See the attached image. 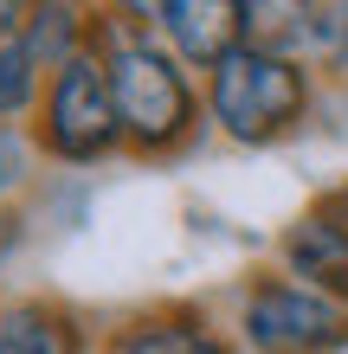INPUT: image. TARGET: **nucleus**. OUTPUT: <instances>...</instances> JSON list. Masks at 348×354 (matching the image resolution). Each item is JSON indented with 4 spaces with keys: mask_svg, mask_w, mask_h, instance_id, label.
<instances>
[{
    "mask_svg": "<svg viewBox=\"0 0 348 354\" xmlns=\"http://www.w3.org/2000/svg\"><path fill=\"white\" fill-rule=\"evenodd\" d=\"M149 32L207 77L232 46H245V0H149Z\"/></svg>",
    "mask_w": 348,
    "mask_h": 354,
    "instance_id": "7",
    "label": "nucleus"
},
{
    "mask_svg": "<svg viewBox=\"0 0 348 354\" xmlns=\"http://www.w3.org/2000/svg\"><path fill=\"white\" fill-rule=\"evenodd\" d=\"M33 142L46 155V168H65V174H84V168H104V161L129 155V136H122V116H116V91H110V71H104L97 52L71 58L65 71L46 77V103L33 116Z\"/></svg>",
    "mask_w": 348,
    "mask_h": 354,
    "instance_id": "3",
    "label": "nucleus"
},
{
    "mask_svg": "<svg viewBox=\"0 0 348 354\" xmlns=\"http://www.w3.org/2000/svg\"><path fill=\"white\" fill-rule=\"evenodd\" d=\"M104 354H239L232 322H219L207 303H149L104 328Z\"/></svg>",
    "mask_w": 348,
    "mask_h": 354,
    "instance_id": "6",
    "label": "nucleus"
},
{
    "mask_svg": "<svg viewBox=\"0 0 348 354\" xmlns=\"http://www.w3.org/2000/svg\"><path fill=\"white\" fill-rule=\"evenodd\" d=\"M26 19H33V0H0V52L26 39Z\"/></svg>",
    "mask_w": 348,
    "mask_h": 354,
    "instance_id": "15",
    "label": "nucleus"
},
{
    "mask_svg": "<svg viewBox=\"0 0 348 354\" xmlns=\"http://www.w3.org/2000/svg\"><path fill=\"white\" fill-rule=\"evenodd\" d=\"M0 354H97V335L58 297H7L0 303Z\"/></svg>",
    "mask_w": 348,
    "mask_h": 354,
    "instance_id": "9",
    "label": "nucleus"
},
{
    "mask_svg": "<svg viewBox=\"0 0 348 354\" xmlns=\"http://www.w3.org/2000/svg\"><path fill=\"white\" fill-rule=\"evenodd\" d=\"M39 103H46V71L26 52H0V129H33Z\"/></svg>",
    "mask_w": 348,
    "mask_h": 354,
    "instance_id": "11",
    "label": "nucleus"
},
{
    "mask_svg": "<svg viewBox=\"0 0 348 354\" xmlns=\"http://www.w3.org/2000/svg\"><path fill=\"white\" fill-rule=\"evenodd\" d=\"M19 52H26L46 77L65 71L71 58L91 52V7H77V0H33V19H26Z\"/></svg>",
    "mask_w": 348,
    "mask_h": 354,
    "instance_id": "10",
    "label": "nucleus"
},
{
    "mask_svg": "<svg viewBox=\"0 0 348 354\" xmlns=\"http://www.w3.org/2000/svg\"><path fill=\"white\" fill-rule=\"evenodd\" d=\"M245 39L291 52L329 84H348V0H245Z\"/></svg>",
    "mask_w": 348,
    "mask_h": 354,
    "instance_id": "5",
    "label": "nucleus"
},
{
    "mask_svg": "<svg viewBox=\"0 0 348 354\" xmlns=\"http://www.w3.org/2000/svg\"><path fill=\"white\" fill-rule=\"evenodd\" d=\"M46 174V155H39L33 129H0V206H19Z\"/></svg>",
    "mask_w": 348,
    "mask_h": 354,
    "instance_id": "12",
    "label": "nucleus"
},
{
    "mask_svg": "<svg viewBox=\"0 0 348 354\" xmlns=\"http://www.w3.org/2000/svg\"><path fill=\"white\" fill-rule=\"evenodd\" d=\"M91 52L104 58V71H110L116 116H122V136H129L136 161H181L213 129L200 71H187L149 32V0L91 7Z\"/></svg>",
    "mask_w": 348,
    "mask_h": 354,
    "instance_id": "1",
    "label": "nucleus"
},
{
    "mask_svg": "<svg viewBox=\"0 0 348 354\" xmlns=\"http://www.w3.org/2000/svg\"><path fill=\"white\" fill-rule=\"evenodd\" d=\"M33 232V219H26V206H0V270H7L19 258V245H26Z\"/></svg>",
    "mask_w": 348,
    "mask_h": 354,
    "instance_id": "14",
    "label": "nucleus"
},
{
    "mask_svg": "<svg viewBox=\"0 0 348 354\" xmlns=\"http://www.w3.org/2000/svg\"><path fill=\"white\" fill-rule=\"evenodd\" d=\"M232 342L239 354H348V309L284 270H258L239 283Z\"/></svg>",
    "mask_w": 348,
    "mask_h": 354,
    "instance_id": "4",
    "label": "nucleus"
},
{
    "mask_svg": "<svg viewBox=\"0 0 348 354\" xmlns=\"http://www.w3.org/2000/svg\"><path fill=\"white\" fill-rule=\"evenodd\" d=\"M271 270H284V277L322 290V297H336V303L348 309V232H336L329 219H316L310 206H303V213L277 232Z\"/></svg>",
    "mask_w": 348,
    "mask_h": 354,
    "instance_id": "8",
    "label": "nucleus"
},
{
    "mask_svg": "<svg viewBox=\"0 0 348 354\" xmlns=\"http://www.w3.org/2000/svg\"><path fill=\"white\" fill-rule=\"evenodd\" d=\"M207 91V122L232 149H277V142L303 136L322 110V77L297 65L291 52L271 46H232L219 65L200 77Z\"/></svg>",
    "mask_w": 348,
    "mask_h": 354,
    "instance_id": "2",
    "label": "nucleus"
},
{
    "mask_svg": "<svg viewBox=\"0 0 348 354\" xmlns=\"http://www.w3.org/2000/svg\"><path fill=\"white\" fill-rule=\"evenodd\" d=\"M303 206H310V213H316V219H329V225H336V232H348V174H336L329 187H316V194H310V200H303Z\"/></svg>",
    "mask_w": 348,
    "mask_h": 354,
    "instance_id": "13",
    "label": "nucleus"
}]
</instances>
